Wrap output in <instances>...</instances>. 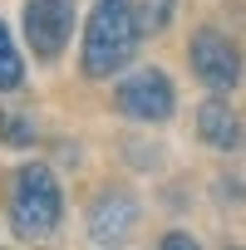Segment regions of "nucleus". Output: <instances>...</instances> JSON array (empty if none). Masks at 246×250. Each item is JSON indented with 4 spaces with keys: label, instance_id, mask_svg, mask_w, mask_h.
<instances>
[{
    "label": "nucleus",
    "instance_id": "1",
    "mask_svg": "<svg viewBox=\"0 0 246 250\" xmlns=\"http://www.w3.org/2000/svg\"><path fill=\"white\" fill-rule=\"evenodd\" d=\"M138 10L128 0H94L89 25H84V49H79V69L84 79H113L138 49Z\"/></svg>",
    "mask_w": 246,
    "mask_h": 250
},
{
    "label": "nucleus",
    "instance_id": "2",
    "mask_svg": "<svg viewBox=\"0 0 246 250\" xmlns=\"http://www.w3.org/2000/svg\"><path fill=\"white\" fill-rule=\"evenodd\" d=\"M64 216V191L54 182V172L45 162H25L15 172V191H10V230L20 240H45L54 235Z\"/></svg>",
    "mask_w": 246,
    "mask_h": 250
},
{
    "label": "nucleus",
    "instance_id": "3",
    "mask_svg": "<svg viewBox=\"0 0 246 250\" xmlns=\"http://www.w3.org/2000/svg\"><path fill=\"white\" fill-rule=\"evenodd\" d=\"M113 103L123 118H133V123H168L172 108H177V88L163 69H133V74H123L118 88H113Z\"/></svg>",
    "mask_w": 246,
    "mask_h": 250
},
{
    "label": "nucleus",
    "instance_id": "4",
    "mask_svg": "<svg viewBox=\"0 0 246 250\" xmlns=\"http://www.w3.org/2000/svg\"><path fill=\"white\" fill-rule=\"evenodd\" d=\"M187 64H192V74H197L212 93H231V88L241 83V54H236V44H231L226 35H217V30H197V35H192Z\"/></svg>",
    "mask_w": 246,
    "mask_h": 250
},
{
    "label": "nucleus",
    "instance_id": "5",
    "mask_svg": "<svg viewBox=\"0 0 246 250\" xmlns=\"http://www.w3.org/2000/svg\"><path fill=\"white\" fill-rule=\"evenodd\" d=\"M74 35V0H25V40L35 59H59Z\"/></svg>",
    "mask_w": 246,
    "mask_h": 250
},
{
    "label": "nucleus",
    "instance_id": "6",
    "mask_svg": "<svg viewBox=\"0 0 246 250\" xmlns=\"http://www.w3.org/2000/svg\"><path fill=\"white\" fill-rule=\"evenodd\" d=\"M133 226H138V201H133L128 191H103V196L89 206V235H94L98 245H118Z\"/></svg>",
    "mask_w": 246,
    "mask_h": 250
},
{
    "label": "nucleus",
    "instance_id": "7",
    "mask_svg": "<svg viewBox=\"0 0 246 250\" xmlns=\"http://www.w3.org/2000/svg\"><path fill=\"white\" fill-rule=\"evenodd\" d=\"M197 138H202L207 147H217V152H231V147L241 143V118L231 113V103L207 98V103L197 108Z\"/></svg>",
    "mask_w": 246,
    "mask_h": 250
},
{
    "label": "nucleus",
    "instance_id": "8",
    "mask_svg": "<svg viewBox=\"0 0 246 250\" xmlns=\"http://www.w3.org/2000/svg\"><path fill=\"white\" fill-rule=\"evenodd\" d=\"M20 83H25V59H20V49H15L5 20H0V93H15Z\"/></svg>",
    "mask_w": 246,
    "mask_h": 250
},
{
    "label": "nucleus",
    "instance_id": "9",
    "mask_svg": "<svg viewBox=\"0 0 246 250\" xmlns=\"http://www.w3.org/2000/svg\"><path fill=\"white\" fill-rule=\"evenodd\" d=\"M172 25V0H143L138 5V30L143 35H158Z\"/></svg>",
    "mask_w": 246,
    "mask_h": 250
},
{
    "label": "nucleus",
    "instance_id": "10",
    "mask_svg": "<svg viewBox=\"0 0 246 250\" xmlns=\"http://www.w3.org/2000/svg\"><path fill=\"white\" fill-rule=\"evenodd\" d=\"M0 138L15 143V147H30V143H35V128H30L20 113H0Z\"/></svg>",
    "mask_w": 246,
    "mask_h": 250
},
{
    "label": "nucleus",
    "instance_id": "11",
    "mask_svg": "<svg viewBox=\"0 0 246 250\" xmlns=\"http://www.w3.org/2000/svg\"><path fill=\"white\" fill-rule=\"evenodd\" d=\"M197 240L192 235H163V250H192Z\"/></svg>",
    "mask_w": 246,
    "mask_h": 250
}]
</instances>
